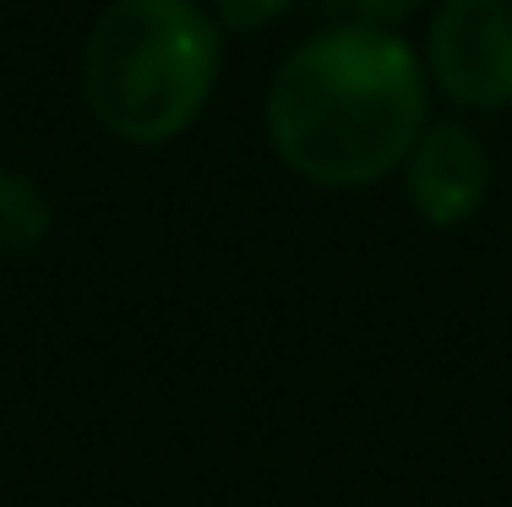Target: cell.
I'll use <instances>...</instances> for the list:
<instances>
[{"label":"cell","mask_w":512,"mask_h":507,"mask_svg":"<svg viewBox=\"0 0 512 507\" xmlns=\"http://www.w3.org/2000/svg\"><path fill=\"white\" fill-rule=\"evenodd\" d=\"M425 131V66L393 28L333 22L284 55L267 88V142L289 175L355 191L404 169Z\"/></svg>","instance_id":"obj_1"},{"label":"cell","mask_w":512,"mask_h":507,"mask_svg":"<svg viewBox=\"0 0 512 507\" xmlns=\"http://www.w3.org/2000/svg\"><path fill=\"white\" fill-rule=\"evenodd\" d=\"M349 6L360 11V22H371V28H393V22L414 17V11L425 6V0H349Z\"/></svg>","instance_id":"obj_7"},{"label":"cell","mask_w":512,"mask_h":507,"mask_svg":"<svg viewBox=\"0 0 512 507\" xmlns=\"http://www.w3.org/2000/svg\"><path fill=\"white\" fill-rule=\"evenodd\" d=\"M224 39L202 0H109L82 50L93 120L131 148H164L213 99Z\"/></svg>","instance_id":"obj_2"},{"label":"cell","mask_w":512,"mask_h":507,"mask_svg":"<svg viewBox=\"0 0 512 507\" xmlns=\"http://www.w3.org/2000/svg\"><path fill=\"white\" fill-rule=\"evenodd\" d=\"M295 0H213V22L229 33H256L267 22H278Z\"/></svg>","instance_id":"obj_6"},{"label":"cell","mask_w":512,"mask_h":507,"mask_svg":"<svg viewBox=\"0 0 512 507\" xmlns=\"http://www.w3.org/2000/svg\"><path fill=\"white\" fill-rule=\"evenodd\" d=\"M50 197L33 175L0 169V257H28L50 235Z\"/></svg>","instance_id":"obj_5"},{"label":"cell","mask_w":512,"mask_h":507,"mask_svg":"<svg viewBox=\"0 0 512 507\" xmlns=\"http://www.w3.org/2000/svg\"><path fill=\"white\" fill-rule=\"evenodd\" d=\"M431 77L463 110L512 104V0H442L431 17Z\"/></svg>","instance_id":"obj_3"},{"label":"cell","mask_w":512,"mask_h":507,"mask_svg":"<svg viewBox=\"0 0 512 507\" xmlns=\"http://www.w3.org/2000/svg\"><path fill=\"white\" fill-rule=\"evenodd\" d=\"M404 191L431 229H458L491 197V153L463 120H431L404 159Z\"/></svg>","instance_id":"obj_4"}]
</instances>
